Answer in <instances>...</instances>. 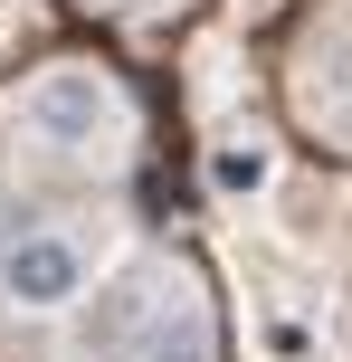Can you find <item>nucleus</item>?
Instances as JSON below:
<instances>
[{
    "instance_id": "f257e3e1",
    "label": "nucleus",
    "mask_w": 352,
    "mask_h": 362,
    "mask_svg": "<svg viewBox=\"0 0 352 362\" xmlns=\"http://www.w3.org/2000/svg\"><path fill=\"white\" fill-rule=\"evenodd\" d=\"M10 153L48 181H114L133 163V95L86 57H57L10 95Z\"/></svg>"
},
{
    "instance_id": "f03ea898",
    "label": "nucleus",
    "mask_w": 352,
    "mask_h": 362,
    "mask_svg": "<svg viewBox=\"0 0 352 362\" xmlns=\"http://www.w3.org/2000/svg\"><path fill=\"white\" fill-rule=\"evenodd\" d=\"M114 257H124L114 219H10L0 229V315H19V325L76 315Z\"/></svg>"
},
{
    "instance_id": "7ed1b4c3",
    "label": "nucleus",
    "mask_w": 352,
    "mask_h": 362,
    "mask_svg": "<svg viewBox=\"0 0 352 362\" xmlns=\"http://www.w3.org/2000/svg\"><path fill=\"white\" fill-rule=\"evenodd\" d=\"M105 353L114 362H210L219 334H210V296L200 276L171 257V267H133V286L114 296L105 315Z\"/></svg>"
},
{
    "instance_id": "20e7f679",
    "label": "nucleus",
    "mask_w": 352,
    "mask_h": 362,
    "mask_svg": "<svg viewBox=\"0 0 352 362\" xmlns=\"http://www.w3.org/2000/svg\"><path fill=\"white\" fill-rule=\"evenodd\" d=\"M267 172H277V153H267V144H219V153H210V181H219L229 200L267 191Z\"/></svg>"
}]
</instances>
